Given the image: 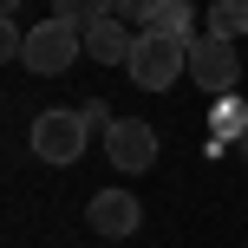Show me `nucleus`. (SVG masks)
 I'll use <instances>...</instances> for the list:
<instances>
[{"label":"nucleus","instance_id":"7ed1b4c3","mask_svg":"<svg viewBox=\"0 0 248 248\" xmlns=\"http://www.w3.org/2000/svg\"><path fill=\"white\" fill-rule=\"evenodd\" d=\"M92 144V131H85V118L78 111H39L33 118V157L39 163H78V150Z\"/></svg>","mask_w":248,"mask_h":248},{"label":"nucleus","instance_id":"ddd939ff","mask_svg":"<svg viewBox=\"0 0 248 248\" xmlns=\"http://www.w3.org/2000/svg\"><path fill=\"white\" fill-rule=\"evenodd\" d=\"M216 131H248V124H242V111H235V105H222V111H216Z\"/></svg>","mask_w":248,"mask_h":248},{"label":"nucleus","instance_id":"423d86ee","mask_svg":"<svg viewBox=\"0 0 248 248\" xmlns=\"http://www.w3.org/2000/svg\"><path fill=\"white\" fill-rule=\"evenodd\" d=\"M85 222H92V235L124 242V235H137L144 209H137V196H124V189H92V202H85Z\"/></svg>","mask_w":248,"mask_h":248},{"label":"nucleus","instance_id":"6e6552de","mask_svg":"<svg viewBox=\"0 0 248 248\" xmlns=\"http://www.w3.org/2000/svg\"><path fill=\"white\" fill-rule=\"evenodd\" d=\"M209 33L242 39V33H248V0H216V7H209Z\"/></svg>","mask_w":248,"mask_h":248},{"label":"nucleus","instance_id":"1a4fd4ad","mask_svg":"<svg viewBox=\"0 0 248 248\" xmlns=\"http://www.w3.org/2000/svg\"><path fill=\"white\" fill-rule=\"evenodd\" d=\"M150 26H157V33H183V39H196V13H189V0H163V7L150 13Z\"/></svg>","mask_w":248,"mask_h":248},{"label":"nucleus","instance_id":"f8f14e48","mask_svg":"<svg viewBox=\"0 0 248 248\" xmlns=\"http://www.w3.org/2000/svg\"><path fill=\"white\" fill-rule=\"evenodd\" d=\"M78 118H85V131H92V137H111V124H118L98 98H92V105H78Z\"/></svg>","mask_w":248,"mask_h":248},{"label":"nucleus","instance_id":"0eeeda50","mask_svg":"<svg viewBox=\"0 0 248 248\" xmlns=\"http://www.w3.org/2000/svg\"><path fill=\"white\" fill-rule=\"evenodd\" d=\"M131 46H137V26H124L118 13H105V20L85 26V52L98 65H131Z\"/></svg>","mask_w":248,"mask_h":248},{"label":"nucleus","instance_id":"f03ea898","mask_svg":"<svg viewBox=\"0 0 248 248\" xmlns=\"http://www.w3.org/2000/svg\"><path fill=\"white\" fill-rule=\"evenodd\" d=\"M85 52V26H72V20H39V26H26V72H39V78H59L65 65Z\"/></svg>","mask_w":248,"mask_h":248},{"label":"nucleus","instance_id":"20e7f679","mask_svg":"<svg viewBox=\"0 0 248 248\" xmlns=\"http://www.w3.org/2000/svg\"><path fill=\"white\" fill-rule=\"evenodd\" d=\"M189 78H196V92H229V85L242 78L235 39H222V33H196V39H189Z\"/></svg>","mask_w":248,"mask_h":248},{"label":"nucleus","instance_id":"9b49d317","mask_svg":"<svg viewBox=\"0 0 248 248\" xmlns=\"http://www.w3.org/2000/svg\"><path fill=\"white\" fill-rule=\"evenodd\" d=\"M157 7H163V0H111V13H118L124 26H137V33L150 26V13H157Z\"/></svg>","mask_w":248,"mask_h":248},{"label":"nucleus","instance_id":"4468645a","mask_svg":"<svg viewBox=\"0 0 248 248\" xmlns=\"http://www.w3.org/2000/svg\"><path fill=\"white\" fill-rule=\"evenodd\" d=\"M7 7H20V0H7Z\"/></svg>","mask_w":248,"mask_h":248},{"label":"nucleus","instance_id":"39448f33","mask_svg":"<svg viewBox=\"0 0 248 248\" xmlns=\"http://www.w3.org/2000/svg\"><path fill=\"white\" fill-rule=\"evenodd\" d=\"M105 157H111L124 176L150 170V163H157V131H150L144 118H118V124H111V137H105Z\"/></svg>","mask_w":248,"mask_h":248},{"label":"nucleus","instance_id":"2eb2a0df","mask_svg":"<svg viewBox=\"0 0 248 248\" xmlns=\"http://www.w3.org/2000/svg\"><path fill=\"white\" fill-rule=\"evenodd\" d=\"M242 144H248V131H242Z\"/></svg>","mask_w":248,"mask_h":248},{"label":"nucleus","instance_id":"9d476101","mask_svg":"<svg viewBox=\"0 0 248 248\" xmlns=\"http://www.w3.org/2000/svg\"><path fill=\"white\" fill-rule=\"evenodd\" d=\"M52 13H59V20H72V26H92V20H105V13H111V0H52Z\"/></svg>","mask_w":248,"mask_h":248},{"label":"nucleus","instance_id":"f257e3e1","mask_svg":"<svg viewBox=\"0 0 248 248\" xmlns=\"http://www.w3.org/2000/svg\"><path fill=\"white\" fill-rule=\"evenodd\" d=\"M124 72L137 78V92H170L176 78L189 72V39H183V33H157V26H144Z\"/></svg>","mask_w":248,"mask_h":248}]
</instances>
